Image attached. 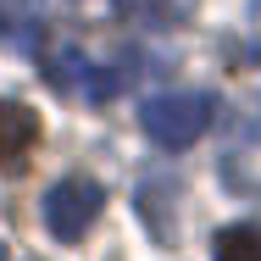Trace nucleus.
Returning <instances> with one entry per match:
<instances>
[{
    "label": "nucleus",
    "instance_id": "nucleus-3",
    "mask_svg": "<svg viewBox=\"0 0 261 261\" xmlns=\"http://www.w3.org/2000/svg\"><path fill=\"white\" fill-rule=\"evenodd\" d=\"M39 111L22 100H0V172H22L39 145Z\"/></svg>",
    "mask_w": 261,
    "mask_h": 261
},
{
    "label": "nucleus",
    "instance_id": "nucleus-2",
    "mask_svg": "<svg viewBox=\"0 0 261 261\" xmlns=\"http://www.w3.org/2000/svg\"><path fill=\"white\" fill-rule=\"evenodd\" d=\"M100 211H106V189L95 178H61V184H50V195H45V228H50L61 245H78L95 228Z\"/></svg>",
    "mask_w": 261,
    "mask_h": 261
},
{
    "label": "nucleus",
    "instance_id": "nucleus-1",
    "mask_svg": "<svg viewBox=\"0 0 261 261\" xmlns=\"http://www.w3.org/2000/svg\"><path fill=\"white\" fill-rule=\"evenodd\" d=\"M211 111H217V100H211V95H200V89H172V95L145 100L139 128L156 139L161 150H189V145L211 128Z\"/></svg>",
    "mask_w": 261,
    "mask_h": 261
},
{
    "label": "nucleus",
    "instance_id": "nucleus-5",
    "mask_svg": "<svg viewBox=\"0 0 261 261\" xmlns=\"http://www.w3.org/2000/svg\"><path fill=\"white\" fill-rule=\"evenodd\" d=\"M217 261H261V228L239 222L217 233Z\"/></svg>",
    "mask_w": 261,
    "mask_h": 261
},
{
    "label": "nucleus",
    "instance_id": "nucleus-4",
    "mask_svg": "<svg viewBox=\"0 0 261 261\" xmlns=\"http://www.w3.org/2000/svg\"><path fill=\"white\" fill-rule=\"evenodd\" d=\"M117 17L145 22V28H172V22H184V6H172V0H117Z\"/></svg>",
    "mask_w": 261,
    "mask_h": 261
}]
</instances>
